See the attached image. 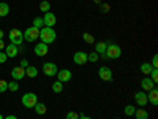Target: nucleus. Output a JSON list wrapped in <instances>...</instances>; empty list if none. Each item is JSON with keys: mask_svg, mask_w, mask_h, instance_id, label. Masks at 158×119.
Segmentation results:
<instances>
[{"mask_svg": "<svg viewBox=\"0 0 158 119\" xmlns=\"http://www.w3.org/2000/svg\"><path fill=\"white\" fill-rule=\"evenodd\" d=\"M104 54H106L108 59H118L122 56V48L115 43H108V48H106Z\"/></svg>", "mask_w": 158, "mask_h": 119, "instance_id": "obj_2", "label": "nucleus"}, {"mask_svg": "<svg viewBox=\"0 0 158 119\" xmlns=\"http://www.w3.org/2000/svg\"><path fill=\"white\" fill-rule=\"evenodd\" d=\"M52 90H54L56 94H60V92L63 90V83H60V81H56L54 84H52Z\"/></svg>", "mask_w": 158, "mask_h": 119, "instance_id": "obj_25", "label": "nucleus"}, {"mask_svg": "<svg viewBox=\"0 0 158 119\" xmlns=\"http://www.w3.org/2000/svg\"><path fill=\"white\" fill-rule=\"evenodd\" d=\"M18 89H19V83H18V81H10V83H8V90L16 92Z\"/></svg>", "mask_w": 158, "mask_h": 119, "instance_id": "obj_28", "label": "nucleus"}, {"mask_svg": "<svg viewBox=\"0 0 158 119\" xmlns=\"http://www.w3.org/2000/svg\"><path fill=\"white\" fill-rule=\"evenodd\" d=\"M100 57V54H97V52H90V54H87V62H97Z\"/></svg>", "mask_w": 158, "mask_h": 119, "instance_id": "obj_29", "label": "nucleus"}, {"mask_svg": "<svg viewBox=\"0 0 158 119\" xmlns=\"http://www.w3.org/2000/svg\"><path fill=\"white\" fill-rule=\"evenodd\" d=\"M33 27H35V29H43V27H44L43 18H35V19H33Z\"/></svg>", "mask_w": 158, "mask_h": 119, "instance_id": "obj_26", "label": "nucleus"}, {"mask_svg": "<svg viewBox=\"0 0 158 119\" xmlns=\"http://www.w3.org/2000/svg\"><path fill=\"white\" fill-rule=\"evenodd\" d=\"M153 70V67L149 64V62H144V64H141V72L146 75V76H149L150 75V72Z\"/></svg>", "mask_w": 158, "mask_h": 119, "instance_id": "obj_20", "label": "nucleus"}, {"mask_svg": "<svg viewBox=\"0 0 158 119\" xmlns=\"http://www.w3.org/2000/svg\"><path fill=\"white\" fill-rule=\"evenodd\" d=\"M11 76H13V79H15V81H19V79H22L24 76H25V68H22V67H15L11 70Z\"/></svg>", "mask_w": 158, "mask_h": 119, "instance_id": "obj_15", "label": "nucleus"}, {"mask_svg": "<svg viewBox=\"0 0 158 119\" xmlns=\"http://www.w3.org/2000/svg\"><path fill=\"white\" fill-rule=\"evenodd\" d=\"M150 65H152L153 68H156V67H158V56H156V54L152 57V62H150Z\"/></svg>", "mask_w": 158, "mask_h": 119, "instance_id": "obj_33", "label": "nucleus"}, {"mask_svg": "<svg viewBox=\"0 0 158 119\" xmlns=\"http://www.w3.org/2000/svg\"><path fill=\"white\" fill-rule=\"evenodd\" d=\"M3 119H18V117L13 116V114H10V116H6V117H3Z\"/></svg>", "mask_w": 158, "mask_h": 119, "instance_id": "obj_38", "label": "nucleus"}, {"mask_svg": "<svg viewBox=\"0 0 158 119\" xmlns=\"http://www.w3.org/2000/svg\"><path fill=\"white\" fill-rule=\"evenodd\" d=\"M18 52H19V46L13 45V43L5 45V54H6L8 57H16V56H18Z\"/></svg>", "mask_w": 158, "mask_h": 119, "instance_id": "obj_14", "label": "nucleus"}, {"mask_svg": "<svg viewBox=\"0 0 158 119\" xmlns=\"http://www.w3.org/2000/svg\"><path fill=\"white\" fill-rule=\"evenodd\" d=\"M98 76L103 81H112V72H111L109 67H106V65H103V67L98 68Z\"/></svg>", "mask_w": 158, "mask_h": 119, "instance_id": "obj_7", "label": "nucleus"}, {"mask_svg": "<svg viewBox=\"0 0 158 119\" xmlns=\"http://www.w3.org/2000/svg\"><path fill=\"white\" fill-rule=\"evenodd\" d=\"M36 38H40V29H35L33 25L29 27V29H25V32H24V40H25V42L33 43Z\"/></svg>", "mask_w": 158, "mask_h": 119, "instance_id": "obj_5", "label": "nucleus"}, {"mask_svg": "<svg viewBox=\"0 0 158 119\" xmlns=\"http://www.w3.org/2000/svg\"><path fill=\"white\" fill-rule=\"evenodd\" d=\"M57 81H60V83H68L70 79H71V76H73V73L70 72V70H67V68H63V70H60V72H57Z\"/></svg>", "mask_w": 158, "mask_h": 119, "instance_id": "obj_11", "label": "nucleus"}, {"mask_svg": "<svg viewBox=\"0 0 158 119\" xmlns=\"http://www.w3.org/2000/svg\"><path fill=\"white\" fill-rule=\"evenodd\" d=\"M19 67L27 68V67H29V60H27V59H22V60H21V64H19Z\"/></svg>", "mask_w": 158, "mask_h": 119, "instance_id": "obj_34", "label": "nucleus"}, {"mask_svg": "<svg viewBox=\"0 0 158 119\" xmlns=\"http://www.w3.org/2000/svg\"><path fill=\"white\" fill-rule=\"evenodd\" d=\"M147 100H149L152 105H158V90H156V87H153L152 90H149Z\"/></svg>", "mask_w": 158, "mask_h": 119, "instance_id": "obj_16", "label": "nucleus"}, {"mask_svg": "<svg viewBox=\"0 0 158 119\" xmlns=\"http://www.w3.org/2000/svg\"><path fill=\"white\" fill-rule=\"evenodd\" d=\"M135 114H136V119H149V111L144 108H138Z\"/></svg>", "mask_w": 158, "mask_h": 119, "instance_id": "obj_19", "label": "nucleus"}, {"mask_svg": "<svg viewBox=\"0 0 158 119\" xmlns=\"http://www.w3.org/2000/svg\"><path fill=\"white\" fill-rule=\"evenodd\" d=\"M6 90H8V81L0 79V94H2V92H6Z\"/></svg>", "mask_w": 158, "mask_h": 119, "instance_id": "obj_30", "label": "nucleus"}, {"mask_svg": "<svg viewBox=\"0 0 158 119\" xmlns=\"http://www.w3.org/2000/svg\"><path fill=\"white\" fill-rule=\"evenodd\" d=\"M67 119H79V113L77 111H68L67 113Z\"/></svg>", "mask_w": 158, "mask_h": 119, "instance_id": "obj_31", "label": "nucleus"}, {"mask_svg": "<svg viewBox=\"0 0 158 119\" xmlns=\"http://www.w3.org/2000/svg\"><path fill=\"white\" fill-rule=\"evenodd\" d=\"M79 119H92V117H89V116H84V114H79Z\"/></svg>", "mask_w": 158, "mask_h": 119, "instance_id": "obj_37", "label": "nucleus"}, {"mask_svg": "<svg viewBox=\"0 0 158 119\" xmlns=\"http://www.w3.org/2000/svg\"><path fill=\"white\" fill-rule=\"evenodd\" d=\"M73 62H74L76 65H85V62H87V52H84V51H76L74 56H73Z\"/></svg>", "mask_w": 158, "mask_h": 119, "instance_id": "obj_10", "label": "nucleus"}, {"mask_svg": "<svg viewBox=\"0 0 158 119\" xmlns=\"http://www.w3.org/2000/svg\"><path fill=\"white\" fill-rule=\"evenodd\" d=\"M51 10V3L48 2V0H43L41 3H40V11H43V13H48Z\"/></svg>", "mask_w": 158, "mask_h": 119, "instance_id": "obj_23", "label": "nucleus"}, {"mask_svg": "<svg viewBox=\"0 0 158 119\" xmlns=\"http://www.w3.org/2000/svg\"><path fill=\"white\" fill-rule=\"evenodd\" d=\"M0 119H3V116H2V114H0Z\"/></svg>", "mask_w": 158, "mask_h": 119, "instance_id": "obj_41", "label": "nucleus"}, {"mask_svg": "<svg viewBox=\"0 0 158 119\" xmlns=\"http://www.w3.org/2000/svg\"><path fill=\"white\" fill-rule=\"evenodd\" d=\"M43 22H44V27H54V25L57 24V18L54 13H44V18H43Z\"/></svg>", "mask_w": 158, "mask_h": 119, "instance_id": "obj_9", "label": "nucleus"}, {"mask_svg": "<svg viewBox=\"0 0 158 119\" xmlns=\"http://www.w3.org/2000/svg\"><path fill=\"white\" fill-rule=\"evenodd\" d=\"M3 35H5V33H3V30H0V40H3Z\"/></svg>", "mask_w": 158, "mask_h": 119, "instance_id": "obj_39", "label": "nucleus"}, {"mask_svg": "<svg viewBox=\"0 0 158 119\" xmlns=\"http://www.w3.org/2000/svg\"><path fill=\"white\" fill-rule=\"evenodd\" d=\"M5 49V43H3V40H0V51H3Z\"/></svg>", "mask_w": 158, "mask_h": 119, "instance_id": "obj_36", "label": "nucleus"}, {"mask_svg": "<svg viewBox=\"0 0 158 119\" xmlns=\"http://www.w3.org/2000/svg\"><path fill=\"white\" fill-rule=\"evenodd\" d=\"M117 119H118V117H117Z\"/></svg>", "mask_w": 158, "mask_h": 119, "instance_id": "obj_42", "label": "nucleus"}, {"mask_svg": "<svg viewBox=\"0 0 158 119\" xmlns=\"http://www.w3.org/2000/svg\"><path fill=\"white\" fill-rule=\"evenodd\" d=\"M135 100H136V105H139L141 108H144V107L149 103V100H147V92H144V90L136 92V94H135Z\"/></svg>", "mask_w": 158, "mask_h": 119, "instance_id": "obj_8", "label": "nucleus"}, {"mask_svg": "<svg viewBox=\"0 0 158 119\" xmlns=\"http://www.w3.org/2000/svg\"><path fill=\"white\" fill-rule=\"evenodd\" d=\"M123 111H125L127 116H133L135 111H136V107H135V105H127V107L123 108Z\"/></svg>", "mask_w": 158, "mask_h": 119, "instance_id": "obj_24", "label": "nucleus"}, {"mask_svg": "<svg viewBox=\"0 0 158 119\" xmlns=\"http://www.w3.org/2000/svg\"><path fill=\"white\" fill-rule=\"evenodd\" d=\"M48 51H49V48H48L46 43H38V45H35V54H36L38 57H44V56L48 54Z\"/></svg>", "mask_w": 158, "mask_h": 119, "instance_id": "obj_13", "label": "nucleus"}, {"mask_svg": "<svg viewBox=\"0 0 158 119\" xmlns=\"http://www.w3.org/2000/svg\"><path fill=\"white\" fill-rule=\"evenodd\" d=\"M57 72H59V68H57V65H56L54 62H46V64L43 65V73H44L46 76H56Z\"/></svg>", "mask_w": 158, "mask_h": 119, "instance_id": "obj_6", "label": "nucleus"}, {"mask_svg": "<svg viewBox=\"0 0 158 119\" xmlns=\"http://www.w3.org/2000/svg\"><path fill=\"white\" fill-rule=\"evenodd\" d=\"M10 15V5L6 2H0V18H5Z\"/></svg>", "mask_w": 158, "mask_h": 119, "instance_id": "obj_18", "label": "nucleus"}, {"mask_svg": "<svg viewBox=\"0 0 158 119\" xmlns=\"http://www.w3.org/2000/svg\"><path fill=\"white\" fill-rule=\"evenodd\" d=\"M22 40H24V33L19 29H11L10 30V43L16 45V46H21Z\"/></svg>", "mask_w": 158, "mask_h": 119, "instance_id": "obj_4", "label": "nucleus"}, {"mask_svg": "<svg viewBox=\"0 0 158 119\" xmlns=\"http://www.w3.org/2000/svg\"><path fill=\"white\" fill-rule=\"evenodd\" d=\"M8 59V56L5 54V51H0V64H5Z\"/></svg>", "mask_w": 158, "mask_h": 119, "instance_id": "obj_32", "label": "nucleus"}, {"mask_svg": "<svg viewBox=\"0 0 158 119\" xmlns=\"http://www.w3.org/2000/svg\"><path fill=\"white\" fill-rule=\"evenodd\" d=\"M56 30L52 27H43L40 29V38H41V43H46V45H51L52 42H56Z\"/></svg>", "mask_w": 158, "mask_h": 119, "instance_id": "obj_1", "label": "nucleus"}, {"mask_svg": "<svg viewBox=\"0 0 158 119\" xmlns=\"http://www.w3.org/2000/svg\"><path fill=\"white\" fill-rule=\"evenodd\" d=\"M36 75H38L36 67H32V65H29V67L25 68V76H29V78H36Z\"/></svg>", "mask_w": 158, "mask_h": 119, "instance_id": "obj_22", "label": "nucleus"}, {"mask_svg": "<svg viewBox=\"0 0 158 119\" xmlns=\"http://www.w3.org/2000/svg\"><path fill=\"white\" fill-rule=\"evenodd\" d=\"M141 87H142L144 92H149V90H152V89L156 87V86H155V83L152 81L149 76H144V78H142V81H141Z\"/></svg>", "mask_w": 158, "mask_h": 119, "instance_id": "obj_12", "label": "nucleus"}, {"mask_svg": "<svg viewBox=\"0 0 158 119\" xmlns=\"http://www.w3.org/2000/svg\"><path fill=\"white\" fill-rule=\"evenodd\" d=\"M36 103H38V97L33 92H27V94L22 95V105L25 108H33Z\"/></svg>", "mask_w": 158, "mask_h": 119, "instance_id": "obj_3", "label": "nucleus"}, {"mask_svg": "<svg viewBox=\"0 0 158 119\" xmlns=\"http://www.w3.org/2000/svg\"><path fill=\"white\" fill-rule=\"evenodd\" d=\"M106 48H108V42H98L97 45H95V52L97 54H104L106 52Z\"/></svg>", "mask_w": 158, "mask_h": 119, "instance_id": "obj_17", "label": "nucleus"}, {"mask_svg": "<svg viewBox=\"0 0 158 119\" xmlns=\"http://www.w3.org/2000/svg\"><path fill=\"white\" fill-rule=\"evenodd\" d=\"M82 38H84V42H85V43H89V45H94V43H95L94 35H90V33H87V32L82 35Z\"/></svg>", "mask_w": 158, "mask_h": 119, "instance_id": "obj_27", "label": "nucleus"}, {"mask_svg": "<svg viewBox=\"0 0 158 119\" xmlns=\"http://www.w3.org/2000/svg\"><path fill=\"white\" fill-rule=\"evenodd\" d=\"M109 11V5L108 3H101V13H108Z\"/></svg>", "mask_w": 158, "mask_h": 119, "instance_id": "obj_35", "label": "nucleus"}, {"mask_svg": "<svg viewBox=\"0 0 158 119\" xmlns=\"http://www.w3.org/2000/svg\"><path fill=\"white\" fill-rule=\"evenodd\" d=\"M33 108H35V113H36V114H40V116H41V114H44V113L48 111L46 105H44V103H40V102H38V103L35 105Z\"/></svg>", "mask_w": 158, "mask_h": 119, "instance_id": "obj_21", "label": "nucleus"}, {"mask_svg": "<svg viewBox=\"0 0 158 119\" xmlns=\"http://www.w3.org/2000/svg\"><path fill=\"white\" fill-rule=\"evenodd\" d=\"M94 2H95V3H101V0H94Z\"/></svg>", "mask_w": 158, "mask_h": 119, "instance_id": "obj_40", "label": "nucleus"}]
</instances>
